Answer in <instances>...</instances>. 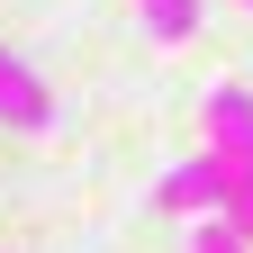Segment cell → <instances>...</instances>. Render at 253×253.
Instances as JSON below:
<instances>
[{"mask_svg":"<svg viewBox=\"0 0 253 253\" xmlns=\"http://www.w3.org/2000/svg\"><path fill=\"white\" fill-rule=\"evenodd\" d=\"M226 190H235V163L190 154V163H172L163 181H154V199H163V208H181V217H217V208H226Z\"/></svg>","mask_w":253,"mask_h":253,"instance_id":"1","label":"cell"},{"mask_svg":"<svg viewBox=\"0 0 253 253\" xmlns=\"http://www.w3.org/2000/svg\"><path fill=\"white\" fill-rule=\"evenodd\" d=\"M217 226H226L235 244H253V172H235V190H226V208H217Z\"/></svg>","mask_w":253,"mask_h":253,"instance_id":"5","label":"cell"},{"mask_svg":"<svg viewBox=\"0 0 253 253\" xmlns=\"http://www.w3.org/2000/svg\"><path fill=\"white\" fill-rule=\"evenodd\" d=\"M190 253H244V244L217 226V217H199V226H190Z\"/></svg>","mask_w":253,"mask_h":253,"instance_id":"6","label":"cell"},{"mask_svg":"<svg viewBox=\"0 0 253 253\" xmlns=\"http://www.w3.org/2000/svg\"><path fill=\"white\" fill-rule=\"evenodd\" d=\"M199 118H208V154H217V163H235V172H253V90H235V82H217L208 100H199Z\"/></svg>","mask_w":253,"mask_h":253,"instance_id":"2","label":"cell"},{"mask_svg":"<svg viewBox=\"0 0 253 253\" xmlns=\"http://www.w3.org/2000/svg\"><path fill=\"white\" fill-rule=\"evenodd\" d=\"M136 18H145L154 45H190L199 37V0H136Z\"/></svg>","mask_w":253,"mask_h":253,"instance_id":"4","label":"cell"},{"mask_svg":"<svg viewBox=\"0 0 253 253\" xmlns=\"http://www.w3.org/2000/svg\"><path fill=\"white\" fill-rule=\"evenodd\" d=\"M0 126H18V136H45L54 126V90L27 73L9 45H0Z\"/></svg>","mask_w":253,"mask_h":253,"instance_id":"3","label":"cell"}]
</instances>
